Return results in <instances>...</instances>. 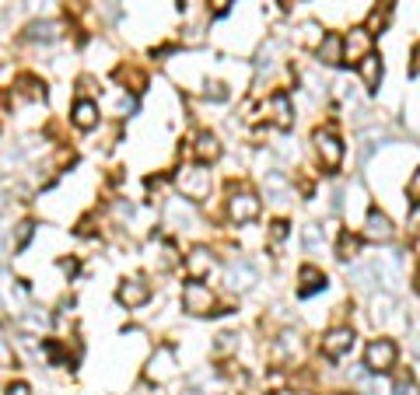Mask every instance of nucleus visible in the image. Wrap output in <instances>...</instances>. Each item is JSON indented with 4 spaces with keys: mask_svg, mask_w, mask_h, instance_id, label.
Here are the masks:
<instances>
[{
    "mask_svg": "<svg viewBox=\"0 0 420 395\" xmlns=\"http://www.w3.org/2000/svg\"><path fill=\"white\" fill-rule=\"evenodd\" d=\"M175 182H179L183 196L190 199V203L210 196V172H204V168H183V172L175 175Z\"/></svg>",
    "mask_w": 420,
    "mask_h": 395,
    "instance_id": "1",
    "label": "nucleus"
},
{
    "mask_svg": "<svg viewBox=\"0 0 420 395\" xmlns=\"http://www.w3.org/2000/svg\"><path fill=\"white\" fill-rule=\"evenodd\" d=\"M364 364H368V371H375V375L393 371V368H396V343H393V339H375V343L368 346V353H364Z\"/></svg>",
    "mask_w": 420,
    "mask_h": 395,
    "instance_id": "2",
    "label": "nucleus"
},
{
    "mask_svg": "<svg viewBox=\"0 0 420 395\" xmlns=\"http://www.w3.org/2000/svg\"><path fill=\"white\" fill-rule=\"evenodd\" d=\"M183 308H186L190 315H210V311H214L210 287H204L200 280H190V284L183 287Z\"/></svg>",
    "mask_w": 420,
    "mask_h": 395,
    "instance_id": "3",
    "label": "nucleus"
},
{
    "mask_svg": "<svg viewBox=\"0 0 420 395\" xmlns=\"http://www.w3.org/2000/svg\"><path fill=\"white\" fill-rule=\"evenodd\" d=\"M368 53H371V32L368 28H350V35L343 39V60L361 63Z\"/></svg>",
    "mask_w": 420,
    "mask_h": 395,
    "instance_id": "4",
    "label": "nucleus"
},
{
    "mask_svg": "<svg viewBox=\"0 0 420 395\" xmlns=\"http://www.w3.org/2000/svg\"><path fill=\"white\" fill-rule=\"evenodd\" d=\"M315 151H319V158H322L326 168H340L343 147H340V140H336L329 130H319V133H315Z\"/></svg>",
    "mask_w": 420,
    "mask_h": 395,
    "instance_id": "5",
    "label": "nucleus"
},
{
    "mask_svg": "<svg viewBox=\"0 0 420 395\" xmlns=\"http://www.w3.org/2000/svg\"><path fill=\"white\" fill-rule=\"evenodd\" d=\"M364 238H368V242H393V220H389L382 210H368Z\"/></svg>",
    "mask_w": 420,
    "mask_h": 395,
    "instance_id": "6",
    "label": "nucleus"
},
{
    "mask_svg": "<svg viewBox=\"0 0 420 395\" xmlns=\"http://www.w3.org/2000/svg\"><path fill=\"white\" fill-rule=\"evenodd\" d=\"M175 375V353L168 350V346H161L154 357H151V364H147V378L151 382H168Z\"/></svg>",
    "mask_w": 420,
    "mask_h": 395,
    "instance_id": "7",
    "label": "nucleus"
},
{
    "mask_svg": "<svg viewBox=\"0 0 420 395\" xmlns=\"http://www.w3.org/2000/svg\"><path fill=\"white\" fill-rule=\"evenodd\" d=\"M256 284V270L245 259H231L228 263V287L231 291H249Z\"/></svg>",
    "mask_w": 420,
    "mask_h": 395,
    "instance_id": "8",
    "label": "nucleus"
},
{
    "mask_svg": "<svg viewBox=\"0 0 420 395\" xmlns=\"http://www.w3.org/2000/svg\"><path fill=\"white\" fill-rule=\"evenodd\" d=\"M116 297H119L126 308H140V304L151 301V287H147L144 280H123L119 291H116Z\"/></svg>",
    "mask_w": 420,
    "mask_h": 395,
    "instance_id": "9",
    "label": "nucleus"
},
{
    "mask_svg": "<svg viewBox=\"0 0 420 395\" xmlns=\"http://www.w3.org/2000/svg\"><path fill=\"white\" fill-rule=\"evenodd\" d=\"M228 213L235 217V220H256L259 217V199L252 196V193H235L231 203H228Z\"/></svg>",
    "mask_w": 420,
    "mask_h": 395,
    "instance_id": "10",
    "label": "nucleus"
},
{
    "mask_svg": "<svg viewBox=\"0 0 420 395\" xmlns=\"http://www.w3.org/2000/svg\"><path fill=\"white\" fill-rule=\"evenodd\" d=\"M350 346H354V332H350V329H333V332H326V339H322L326 357H343V353H350Z\"/></svg>",
    "mask_w": 420,
    "mask_h": 395,
    "instance_id": "11",
    "label": "nucleus"
},
{
    "mask_svg": "<svg viewBox=\"0 0 420 395\" xmlns=\"http://www.w3.org/2000/svg\"><path fill=\"white\" fill-rule=\"evenodd\" d=\"M210 266H214V256H210V249H204V245H197V249L186 256V270H190V277H193V280L207 277Z\"/></svg>",
    "mask_w": 420,
    "mask_h": 395,
    "instance_id": "12",
    "label": "nucleus"
},
{
    "mask_svg": "<svg viewBox=\"0 0 420 395\" xmlns=\"http://www.w3.org/2000/svg\"><path fill=\"white\" fill-rule=\"evenodd\" d=\"M357 70H361V77H364L368 92H378V81H382V60H378L375 53H368V56L357 63Z\"/></svg>",
    "mask_w": 420,
    "mask_h": 395,
    "instance_id": "13",
    "label": "nucleus"
},
{
    "mask_svg": "<svg viewBox=\"0 0 420 395\" xmlns=\"http://www.w3.org/2000/svg\"><path fill=\"white\" fill-rule=\"evenodd\" d=\"M270 119H273L280 130H288V126L295 123V112H291V99H288V95H273V99H270Z\"/></svg>",
    "mask_w": 420,
    "mask_h": 395,
    "instance_id": "14",
    "label": "nucleus"
},
{
    "mask_svg": "<svg viewBox=\"0 0 420 395\" xmlns=\"http://www.w3.org/2000/svg\"><path fill=\"white\" fill-rule=\"evenodd\" d=\"M74 126H81V130H92L95 123H99V105L95 101H88V99H81L78 105H74Z\"/></svg>",
    "mask_w": 420,
    "mask_h": 395,
    "instance_id": "15",
    "label": "nucleus"
},
{
    "mask_svg": "<svg viewBox=\"0 0 420 395\" xmlns=\"http://www.w3.org/2000/svg\"><path fill=\"white\" fill-rule=\"evenodd\" d=\"M60 32H63V25H60V21H32L25 35H28V39H35V42H39V39H42V42H53V39H60Z\"/></svg>",
    "mask_w": 420,
    "mask_h": 395,
    "instance_id": "16",
    "label": "nucleus"
},
{
    "mask_svg": "<svg viewBox=\"0 0 420 395\" xmlns=\"http://www.w3.org/2000/svg\"><path fill=\"white\" fill-rule=\"evenodd\" d=\"M319 56H322V63H343V39L340 35H322Z\"/></svg>",
    "mask_w": 420,
    "mask_h": 395,
    "instance_id": "17",
    "label": "nucleus"
},
{
    "mask_svg": "<svg viewBox=\"0 0 420 395\" xmlns=\"http://www.w3.org/2000/svg\"><path fill=\"white\" fill-rule=\"evenodd\" d=\"M322 287H326V277H322L315 266H305V270H302V287H298V294L312 297V294H319Z\"/></svg>",
    "mask_w": 420,
    "mask_h": 395,
    "instance_id": "18",
    "label": "nucleus"
},
{
    "mask_svg": "<svg viewBox=\"0 0 420 395\" xmlns=\"http://www.w3.org/2000/svg\"><path fill=\"white\" fill-rule=\"evenodd\" d=\"M217 154H221V144H217V137L200 133V137H197V158L207 165V161H217Z\"/></svg>",
    "mask_w": 420,
    "mask_h": 395,
    "instance_id": "19",
    "label": "nucleus"
},
{
    "mask_svg": "<svg viewBox=\"0 0 420 395\" xmlns=\"http://www.w3.org/2000/svg\"><path fill=\"white\" fill-rule=\"evenodd\" d=\"M168 220L193 224V206H190V203H183V199H172V203H168Z\"/></svg>",
    "mask_w": 420,
    "mask_h": 395,
    "instance_id": "20",
    "label": "nucleus"
},
{
    "mask_svg": "<svg viewBox=\"0 0 420 395\" xmlns=\"http://www.w3.org/2000/svg\"><path fill=\"white\" fill-rule=\"evenodd\" d=\"M393 395H420V389L410 382V378H400V382H396V389H393Z\"/></svg>",
    "mask_w": 420,
    "mask_h": 395,
    "instance_id": "21",
    "label": "nucleus"
},
{
    "mask_svg": "<svg viewBox=\"0 0 420 395\" xmlns=\"http://www.w3.org/2000/svg\"><path fill=\"white\" fill-rule=\"evenodd\" d=\"M32 231H35V224H32V220H25V224H18V249H25V245H28V238H32Z\"/></svg>",
    "mask_w": 420,
    "mask_h": 395,
    "instance_id": "22",
    "label": "nucleus"
},
{
    "mask_svg": "<svg viewBox=\"0 0 420 395\" xmlns=\"http://www.w3.org/2000/svg\"><path fill=\"white\" fill-rule=\"evenodd\" d=\"M0 364H4V368L14 364V353H11V346H7V339H4V329H0Z\"/></svg>",
    "mask_w": 420,
    "mask_h": 395,
    "instance_id": "23",
    "label": "nucleus"
},
{
    "mask_svg": "<svg viewBox=\"0 0 420 395\" xmlns=\"http://www.w3.org/2000/svg\"><path fill=\"white\" fill-rule=\"evenodd\" d=\"M407 193H410V199H414V203H420V168H417V175L407 182Z\"/></svg>",
    "mask_w": 420,
    "mask_h": 395,
    "instance_id": "24",
    "label": "nucleus"
},
{
    "mask_svg": "<svg viewBox=\"0 0 420 395\" xmlns=\"http://www.w3.org/2000/svg\"><path fill=\"white\" fill-rule=\"evenodd\" d=\"M305 245H309V252H319V227L305 231Z\"/></svg>",
    "mask_w": 420,
    "mask_h": 395,
    "instance_id": "25",
    "label": "nucleus"
},
{
    "mask_svg": "<svg viewBox=\"0 0 420 395\" xmlns=\"http://www.w3.org/2000/svg\"><path fill=\"white\" fill-rule=\"evenodd\" d=\"M280 238H288V224H284V220L273 224V242H280Z\"/></svg>",
    "mask_w": 420,
    "mask_h": 395,
    "instance_id": "26",
    "label": "nucleus"
},
{
    "mask_svg": "<svg viewBox=\"0 0 420 395\" xmlns=\"http://www.w3.org/2000/svg\"><path fill=\"white\" fill-rule=\"evenodd\" d=\"M354 249H357V242H354V238H343V245H340L343 259H347V256H354Z\"/></svg>",
    "mask_w": 420,
    "mask_h": 395,
    "instance_id": "27",
    "label": "nucleus"
},
{
    "mask_svg": "<svg viewBox=\"0 0 420 395\" xmlns=\"http://www.w3.org/2000/svg\"><path fill=\"white\" fill-rule=\"evenodd\" d=\"M228 7H231V0H210V11H214V14H224Z\"/></svg>",
    "mask_w": 420,
    "mask_h": 395,
    "instance_id": "28",
    "label": "nucleus"
},
{
    "mask_svg": "<svg viewBox=\"0 0 420 395\" xmlns=\"http://www.w3.org/2000/svg\"><path fill=\"white\" fill-rule=\"evenodd\" d=\"M7 395H32V392H28V385H21V382H18V385H11V389H7Z\"/></svg>",
    "mask_w": 420,
    "mask_h": 395,
    "instance_id": "29",
    "label": "nucleus"
},
{
    "mask_svg": "<svg viewBox=\"0 0 420 395\" xmlns=\"http://www.w3.org/2000/svg\"><path fill=\"white\" fill-rule=\"evenodd\" d=\"M410 227H414V231H420V203L414 206V213H410Z\"/></svg>",
    "mask_w": 420,
    "mask_h": 395,
    "instance_id": "30",
    "label": "nucleus"
},
{
    "mask_svg": "<svg viewBox=\"0 0 420 395\" xmlns=\"http://www.w3.org/2000/svg\"><path fill=\"white\" fill-rule=\"evenodd\" d=\"M414 74H420V46L414 49Z\"/></svg>",
    "mask_w": 420,
    "mask_h": 395,
    "instance_id": "31",
    "label": "nucleus"
},
{
    "mask_svg": "<svg viewBox=\"0 0 420 395\" xmlns=\"http://www.w3.org/2000/svg\"><path fill=\"white\" fill-rule=\"evenodd\" d=\"M385 4H393V0H385Z\"/></svg>",
    "mask_w": 420,
    "mask_h": 395,
    "instance_id": "32",
    "label": "nucleus"
},
{
    "mask_svg": "<svg viewBox=\"0 0 420 395\" xmlns=\"http://www.w3.org/2000/svg\"><path fill=\"white\" fill-rule=\"evenodd\" d=\"M0 203H4V199H0Z\"/></svg>",
    "mask_w": 420,
    "mask_h": 395,
    "instance_id": "33",
    "label": "nucleus"
}]
</instances>
